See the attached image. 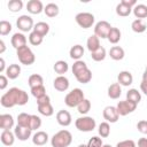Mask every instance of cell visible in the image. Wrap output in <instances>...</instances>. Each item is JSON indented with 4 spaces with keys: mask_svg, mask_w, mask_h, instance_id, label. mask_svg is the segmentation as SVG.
<instances>
[{
    "mask_svg": "<svg viewBox=\"0 0 147 147\" xmlns=\"http://www.w3.org/2000/svg\"><path fill=\"white\" fill-rule=\"evenodd\" d=\"M69 87V80L67 77L64 76H59L54 79V88L60 91V92H64L67 91Z\"/></svg>",
    "mask_w": 147,
    "mask_h": 147,
    "instance_id": "cell-13",
    "label": "cell"
},
{
    "mask_svg": "<svg viewBox=\"0 0 147 147\" xmlns=\"http://www.w3.org/2000/svg\"><path fill=\"white\" fill-rule=\"evenodd\" d=\"M122 94V90L118 83H114L108 87V96L110 99H118Z\"/></svg>",
    "mask_w": 147,
    "mask_h": 147,
    "instance_id": "cell-20",
    "label": "cell"
},
{
    "mask_svg": "<svg viewBox=\"0 0 147 147\" xmlns=\"http://www.w3.org/2000/svg\"><path fill=\"white\" fill-rule=\"evenodd\" d=\"M33 31L44 38V37L48 33V31H49V25H48L47 23H45V22H39V23H37V24L34 25Z\"/></svg>",
    "mask_w": 147,
    "mask_h": 147,
    "instance_id": "cell-25",
    "label": "cell"
},
{
    "mask_svg": "<svg viewBox=\"0 0 147 147\" xmlns=\"http://www.w3.org/2000/svg\"><path fill=\"white\" fill-rule=\"evenodd\" d=\"M44 11H45L46 16H48V17H55L59 14V7L55 3H48V5H46Z\"/></svg>",
    "mask_w": 147,
    "mask_h": 147,
    "instance_id": "cell-33",
    "label": "cell"
},
{
    "mask_svg": "<svg viewBox=\"0 0 147 147\" xmlns=\"http://www.w3.org/2000/svg\"><path fill=\"white\" fill-rule=\"evenodd\" d=\"M16 52H17V57H18L20 62L22 64H24V65H30L36 60V56H34L33 52L28 46L21 47L18 49H16Z\"/></svg>",
    "mask_w": 147,
    "mask_h": 147,
    "instance_id": "cell-4",
    "label": "cell"
},
{
    "mask_svg": "<svg viewBox=\"0 0 147 147\" xmlns=\"http://www.w3.org/2000/svg\"><path fill=\"white\" fill-rule=\"evenodd\" d=\"M138 147H147V139L146 138H140L138 140Z\"/></svg>",
    "mask_w": 147,
    "mask_h": 147,
    "instance_id": "cell-52",
    "label": "cell"
},
{
    "mask_svg": "<svg viewBox=\"0 0 147 147\" xmlns=\"http://www.w3.org/2000/svg\"><path fill=\"white\" fill-rule=\"evenodd\" d=\"M68 69H69V67H68V63L65 61L60 60V61H56L55 64H54V71L56 74H59L60 76H62L63 74H65L68 71Z\"/></svg>",
    "mask_w": 147,
    "mask_h": 147,
    "instance_id": "cell-30",
    "label": "cell"
},
{
    "mask_svg": "<svg viewBox=\"0 0 147 147\" xmlns=\"http://www.w3.org/2000/svg\"><path fill=\"white\" fill-rule=\"evenodd\" d=\"M11 45L16 49L26 46V38H25V36L22 34V33H15L11 37Z\"/></svg>",
    "mask_w": 147,
    "mask_h": 147,
    "instance_id": "cell-16",
    "label": "cell"
},
{
    "mask_svg": "<svg viewBox=\"0 0 147 147\" xmlns=\"http://www.w3.org/2000/svg\"><path fill=\"white\" fill-rule=\"evenodd\" d=\"M126 100H129V101H131V102L138 105V103L140 102V100H141V94L138 92V90L131 88V90H129L127 93H126Z\"/></svg>",
    "mask_w": 147,
    "mask_h": 147,
    "instance_id": "cell-26",
    "label": "cell"
},
{
    "mask_svg": "<svg viewBox=\"0 0 147 147\" xmlns=\"http://www.w3.org/2000/svg\"><path fill=\"white\" fill-rule=\"evenodd\" d=\"M72 141V136L68 130H61L55 133L51 140L52 147H68Z\"/></svg>",
    "mask_w": 147,
    "mask_h": 147,
    "instance_id": "cell-2",
    "label": "cell"
},
{
    "mask_svg": "<svg viewBox=\"0 0 147 147\" xmlns=\"http://www.w3.org/2000/svg\"><path fill=\"white\" fill-rule=\"evenodd\" d=\"M32 141H33V144L37 145V146H42V145H45V144L48 141V134H47L46 132H44V131H38V132L33 136Z\"/></svg>",
    "mask_w": 147,
    "mask_h": 147,
    "instance_id": "cell-19",
    "label": "cell"
},
{
    "mask_svg": "<svg viewBox=\"0 0 147 147\" xmlns=\"http://www.w3.org/2000/svg\"><path fill=\"white\" fill-rule=\"evenodd\" d=\"M121 3H123L124 6H126L129 8H132L133 6H136V0H122Z\"/></svg>",
    "mask_w": 147,
    "mask_h": 147,
    "instance_id": "cell-51",
    "label": "cell"
},
{
    "mask_svg": "<svg viewBox=\"0 0 147 147\" xmlns=\"http://www.w3.org/2000/svg\"><path fill=\"white\" fill-rule=\"evenodd\" d=\"M10 31H11V24L7 21H1L0 22V34L7 36Z\"/></svg>",
    "mask_w": 147,
    "mask_h": 147,
    "instance_id": "cell-44",
    "label": "cell"
},
{
    "mask_svg": "<svg viewBox=\"0 0 147 147\" xmlns=\"http://www.w3.org/2000/svg\"><path fill=\"white\" fill-rule=\"evenodd\" d=\"M133 14L138 20L147 17V6L145 5H137L133 8Z\"/></svg>",
    "mask_w": 147,
    "mask_h": 147,
    "instance_id": "cell-29",
    "label": "cell"
},
{
    "mask_svg": "<svg viewBox=\"0 0 147 147\" xmlns=\"http://www.w3.org/2000/svg\"><path fill=\"white\" fill-rule=\"evenodd\" d=\"M107 39L111 44H117L121 40V31L117 28H111V30L109 31V34H108Z\"/></svg>",
    "mask_w": 147,
    "mask_h": 147,
    "instance_id": "cell-31",
    "label": "cell"
},
{
    "mask_svg": "<svg viewBox=\"0 0 147 147\" xmlns=\"http://www.w3.org/2000/svg\"><path fill=\"white\" fill-rule=\"evenodd\" d=\"M137 108V105L129 101V100H125V101H119L116 109H117V113L119 116H125L132 111H134Z\"/></svg>",
    "mask_w": 147,
    "mask_h": 147,
    "instance_id": "cell-8",
    "label": "cell"
},
{
    "mask_svg": "<svg viewBox=\"0 0 147 147\" xmlns=\"http://www.w3.org/2000/svg\"><path fill=\"white\" fill-rule=\"evenodd\" d=\"M85 69H87V65H86V63L84 62V61H76L74 64H72V74L76 76L77 74H79V72H82L83 70H85Z\"/></svg>",
    "mask_w": 147,
    "mask_h": 147,
    "instance_id": "cell-40",
    "label": "cell"
},
{
    "mask_svg": "<svg viewBox=\"0 0 147 147\" xmlns=\"http://www.w3.org/2000/svg\"><path fill=\"white\" fill-rule=\"evenodd\" d=\"M23 7V2L21 0H10L8 2V9L13 13H16V11H20Z\"/></svg>",
    "mask_w": 147,
    "mask_h": 147,
    "instance_id": "cell-37",
    "label": "cell"
},
{
    "mask_svg": "<svg viewBox=\"0 0 147 147\" xmlns=\"http://www.w3.org/2000/svg\"><path fill=\"white\" fill-rule=\"evenodd\" d=\"M38 110H39V113H40L41 115L47 116V117H48V116H52L53 113H54V109H53V107H52L51 103L44 105V106H38Z\"/></svg>",
    "mask_w": 147,
    "mask_h": 147,
    "instance_id": "cell-41",
    "label": "cell"
},
{
    "mask_svg": "<svg viewBox=\"0 0 147 147\" xmlns=\"http://www.w3.org/2000/svg\"><path fill=\"white\" fill-rule=\"evenodd\" d=\"M137 129L139 132L147 134V121H139L137 124Z\"/></svg>",
    "mask_w": 147,
    "mask_h": 147,
    "instance_id": "cell-47",
    "label": "cell"
},
{
    "mask_svg": "<svg viewBox=\"0 0 147 147\" xmlns=\"http://www.w3.org/2000/svg\"><path fill=\"white\" fill-rule=\"evenodd\" d=\"M6 49V46H5V42L2 40H0V54H2Z\"/></svg>",
    "mask_w": 147,
    "mask_h": 147,
    "instance_id": "cell-55",
    "label": "cell"
},
{
    "mask_svg": "<svg viewBox=\"0 0 147 147\" xmlns=\"http://www.w3.org/2000/svg\"><path fill=\"white\" fill-rule=\"evenodd\" d=\"M131 28H132V30L134 31V32H137V33H142L145 30H146V24L142 22V20H134L133 22H132V24H131Z\"/></svg>",
    "mask_w": 147,
    "mask_h": 147,
    "instance_id": "cell-34",
    "label": "cell"
},
{
    "mask_svg": "<svg viewBox=\"0 0 147 147\" xmlns=\"http://www.w3.org/2000/svg\"><path fill=\"white\" fill-rule=\"evenodd\" d=\"M21 74V67L18 64H10L7 69H6V75H7V78L9 79H16Z\"/></svg>",
    "mask_w": 147,
    "mask_h": 147,
    "instance_id": "cell-18",
    "label": "cell"
},
{
    "mask_svg": "<svg viewBox=\"0 0 147 147\" xmlns=\"http://www.w3.org/2000/svg\"><path fill=\"white\" fill-rule=\"evenodd\" d=\"M26 9L31 14H39V13H41V10H44L42 2L39 0H30L26 3Z\"/></svg>",
    "mask_w": 147,
    "mask_h": 147,
    "instance_id": "cell-15",
    "label": "cell"
},
{
    "mask_svg": "<svg viewBox=\"0 0 147 147\" xmlns=\"http://www.w3.org/2000/svg\"><path fill=\"white\" fill-rule=\"evenodd\" d=\"M29 41H30L31 45L38 46V45H40V44L42 42V37L39 36L38 33H36V32L33 31V32H31L30 36H29Z\"/></svg>",
    "mask_w": 147,
    "mask_h": 147,
    "instance_id": "cell-43",
    "label": "cell"
},
{
    "mask_svg": "<svg viewBox=\"0 0 147 147\" xmlns=\"http://www.w3.org/2000/svg\"><path fill=\"white\" fill-rule=\"evenodd\" d=\"M110 30H111V26L107 21H100L96 23L94 28V34L98 38H107Z\"/></svg>",
    "mask_w": 147,
    "mask_h": 147,
    "instance_id": "cell-7",
    "label": "cell"
},
{
    "mask_svg": "<svg viewBox=\"0 0 147 147\" xmlns=\"http://www.w3.org/2000/svg\"><path fill=\"white\" fill-rule=\"evenodd\" d=\"M146 70H147V67H146Z\"/></svg>",
    "mask_w": 147,
    "mask_h": 147,
    "instance_id": "cell-59",
    "label": "cell"
},
{
    "mask_svg": "<svg viewBox=\"0 0 147 147\" xmlns=\"http://www.w3.org/2000/svg\"><path fill=\"white\" fill-rule=\"evenodd\" d=\"M48 103H51V99H49L48 95H44V96L37 99V105L38 106H44V105H48Z\"/></svg>",
    "mask_w": 147,
    "mask_h": 147,
    "instance_id": "cell-49",
    "label": "cell"
},
{
    "mask_svg": "<svg viewBox=\"0 0 147 147\" xmlns=\"http://www.w3.org/2000/svg\"><path fill=\"white\" fill-rule=\"evenodd\" d=\"M84 93L80 88H74L71 92H69L65 98H64V102L68 107H77L83 100H84Z\"/></svg>",
    "mask_w": 147,
    "mask_h": 147,
    "instance_id": "cell-3",
    "label": "cell"
},
{
    "mask_svg": "<svg viewBox=\"0 0 147 147\" xmlns=\"http://www.w3.org/2000/svg\"><path fill=\"white\" fill-rule=\"evenodd\" d=\"M3 71H5V60L0 59V72H3Z\"/></svg>",
    "mask_w": 147,
    "mask_h": 147,
    "instance_id": "cell-54",
    "label": "cell"
},
{
    "mask_svg": "<svg viewBox=\"0 0 147 147\" xmlns=\"http://www.w3.org/2000/svg\"><path fill=\"white\" fill-rule=\"evenodd\" d=\"M31 131H32V130L29 129V127H23V126L17 125V126L15 127V130H14V133H15V136H16V138H17L18 140L25 141V140H28V139L30 138Z\"/></svg>",
    "mask_w": 147,
    "mask_h": 147,
    "instance_id": "cell-11",
    "label": "cell"
},
{
    "mask_svg": "<svg viewBox=\"0 0 147 147\" xmlns=\"http://www.w3.org/2000/svg\"><path fill=\"white\" fill-rule=\"evenodd\" d=\"M116 147H136V142L133 140H123L118 142Z\"/></svg>",
    "mask_w": 147,
    "mask_h": 147,
    "instance_id": "cell-48",
    "label": "cell"
},
{
    "mask_svg": "<svg viewBox=\"0 0 147 147\" xmlns=\"http://www.w3.org/2000/svg\"><path fill=\"white\" fill-rule=\"evenodd\" d=\"M117 79H118V84L123 85V86H129L133 82V77L130 71H121L118 74Z\"/></svg>",
    "mask_w": 147,
    "mask_h": 147,
    "instance_id": "cell-14",
    "label": "cell"
},
{
    "mask_svg": "<svg viewBox=\"0 0 147 147\" xmlns=\"http://www.w3.org/2000/svg\"><path fill=\"white\" fill-rule=\"evenodd\" d=\"M91 56H92V59H93L94 61L100 62V61L105 60V57H106V49H105L103 47H100V48L96 49L95 52L91 53Z\"/></svg>",
    "mask_w": 147,
    "mask_h": 147,
    "instance_id": "cell-35",
    "label": "cell"
},
{
    "mask_svg": "<svg viewBox=\"0 0 147 147\" xmlns=\"http://www.w3.org/2000/svg\"><path fill=\"white\" fill-rule=\"evenodd\" d=\"M28 83H29L30 87L32 88V87H36V86H40V85H42L44 79H42V77H41L40 75H38V74H33V75H31V76L29 77Z\"/></svg>",
    "mask_w": 147,
    "mask_h": 147,
    "instance_id": "cell-32",
    "label": "cell"
},
{
    "mask_svg": "<svg viewBox=\"0 0 147 147\" xmlns=\"http://www.w3.org/2000/svg\"><path fill=\"white\" fill-rule=\"evenodd\" d=\"M56 121L62 126H68L71 123V115L67 110H60L56 114Z\"/></svg>",
    "mask_w": 147,
    "mask_h": 147,
    "instance_id": "cell-12",
    "label": "cell"
},
{
    "mask_svg": "<svg viewBox=\"0 0 147 147\" xmlns=\"http://www.w3.org/2000/svg\"><path fill=\"white\" fill-rule=\"evenodd\" d=\"M14 134L15 133L10 132L9 130H3V132L1 133V142L5 146H11L14 144V140H15Z\"/></svg>",
    "mask_w": 147,
    "mask_h": 147,
    "instance_id": "cell-23",
    "label": "cell"
},
{
    "mask_svg": "<svg viewBox=\"0 0 147 147\" xmlns=\"http://www.w3.org/2000/svg\"><path fill=\"white\" fill-rule=\"evenodd\" d=\"M78 147H88V146H87V145H79Z\"/></svg>",
    "mask_w": 147,
    "mask_h": 147,
    "instance_id": "cell-57",
    "label": "cell"
},
{
    "mask_svg": "<svg viewBox=\"0 0 147 147\" xmlns=\"http://www.w3.org/2000/svg\"><path fill=\"white\" fill-rule=\"evenodd\" d=\"M109 55H110V57L113 60L119 61V60H122L124 57V49L122 47H119V46H114V47L110 48Z\"/></svg>",
    "mask_w": 147,
    "mask_h": 147,
    "instance_id": "cell-24",
    "label": "cell"
},
{
    "mask_svg": "<svg viewBox=\"0 0 147 147\" xmlns=\"http://www.w3.org/2000/svg\"><path fill=\"white\" fill-rule=\"evenodd\" d=\"M86 45H87V48H88V51H90L91 53L95 52L96 49H99V48L101 47V46H100V40H99V38H98L95 34L91 36V37L87 39Z\"/></svg>",
    "mask_w": 147,
    "mask_h": 147,
    "instance_id": "cell-21",
    "label": "cell"
},
{
    "mask_svg": "<svg viewBox=\"0 0 147 147\" xmlns=\"http://www.w3.org/2000/svg\"><path fill=\"white\" fill-rule=\"evenodd\" d=\"M99 134L102 138H107L110 134V125L108 124V122H102L99 125Z\"/></svg>",
    "mask_w": 147,
    "mask_h": 147,
    "instance_id": "cell-38",
    "label": "cell"
},
{
    "mask_svg": "<svg viewBox=\"0 0 147 147\" xmlns=\"http://www.w3.org/2000/svg\"><path fill=\"white\" fill-rule=\"evenodd\" d=\"M131 10H132V8H129V7L124 6L123 3H118L117 7H116V13H117V15L123 16V17L129 16V15L131 14Z\"/></svg>",
    "mask_w": 147,
    "mask_h": 147,
    "instance_id": "cell-39",
    "label": "cell"
},
{
    "mask_svg": "<svg viewBox=\"0 0 147 147\" xmlns=\"http://www.w3.org/2000/svg\"><path fill=\"white\" fill-rule=\"evenodd\" d=\"M14 125V119L13 116L9 114H3L0 115V127L3 130H9Z\"/></svg>",
    "mask_w": 147,
    "mask_h": 147,
    "instance_id": "cell-17",
    "label": "cell"
},
{
    "mask_svg": "<svg viewBox=\"0 0 147 147\" xmlns=\"http://www.w3.org/2000/svg\"><path fill=\"white\" fill-rule=\"evenodd\" d=\"M140 88H141V91L147 95V82L142 80V82H141V84H140Z\"/></svg>",
    "mask_w": 147,
    "mask_h": 147,
    "instance_id": "cell-53",
    "label": "cell"
},
{
    "mask_svg": "<svg viewBox=\"0 0 147 147\" xmlns=\"http://www.w3.org/2000/svg\"><path fill=\"white\" fill-rule=\"evenodd\" d=\"M88 147H102V140L101 138L99 137H92L90 140H88V144H87Z\"/></svg>",
    "mask_w": 147,
    "mask_h": 147,
    "instance_id": "cell-46",
    "label": "cell"
},
{
    "mask_svg": "<svg viewBox=\"0 0 147 147\" xmlns=\"http://www.w3.org/2000/svg\"><path fill=\"white\" fill-rule=\"evenodd\" d=\"M75 77H76V79H77L79 83H82V84H87V83L92 79V72H91V70L87 68V69L83 70L82 72L77 74Z\"/></svg>",
    "mask_w": 147,
    "mask_h": 147,
    "instance_id": "cell-22",
    "label": "cell"
},
{
    "mask_svg": "<svg viewBox=\"0 0 147 147\" xmlns=\"http://www.w3.org/2000/svg\"><path fill=\"white\" fill-rule=\"evenodd\" d=\"M30 121H31V115L26 113H21L17 117V125L30 129Z\"/></svg>",
    "mask_w": 147,
    "mask_h": 147,
    "instance_id": "cell-28",
    "label": "cell"
},
{
    "mask_svg": "<svg viewBox=\"0 0 147 147\" xmlns=\"http://www.w3.org/2000/svg\"><path fill=\"white\" fill-rule=\"evenodd\" d=\"M31 93H32V95H33L36 99H39V98L46 95V90H45L44 85H40V86L32 87V88H31Z\"/></svg>",
    "mask_w": 147,
    "mask_h": 147,
    "instance_id": "cell-42",
    "label": "cell"
},
{
    "mask_svg": "<svg viewBox=\"0 0 147 147\" xmlns=\"http://www.w3.org/2000/svg\"><path fill=\"white\" fill-rule=\"evenodd\" d=\"M77 109H78V113L79 114H86V113H88L90 109H91V101L87 100V99H84L77 106Z\"/></svg>",
    "mask_w": 147,
    "mask_h": 147,
    "instance_id": "cell-36",
    "label": "cell"
},
{
    "mask_svg": "<svg viewBox=\"0 0 147 147\" xmlns=\"http://www.w3.org/2000/svg\"><path fill=\"white\" fill-rule=\"evenodd\" d=\"M41 125V119L37 115H31V121H30V129L31 130H37Z\"/></svg>",
    "mask_w": 147,
    "mask_h": 147,
    "instance_id": "cell-45",
    "label": "cell"
},
{
    "mask_svg": "<svg viewBox=\"0 0 147 147\" xmlns=\"http://www.w3.org/2000/svg\"><path fill=\"white\" fill-rule=\"evenodd\" d=\"M75 18L77 24L83 29H88L94 23V16L91 13H79L76 15Z\"/></svg>",
    "mask_w": 147,
    "mask_h": 147,
    "instance_id": "cell-6",
    "label": "cell"
},
{
    "mask_svg": "<svg viewBox=\"0 0 147 147\" xmlns=\"http://www.w3.org/2000/svg\"><path fill=\"white\" fill-rule=\"evenodd\" d=\"M76 127L82 131V132H91L95 129V119L92 118V117H80V118H77L76 119V123H75Z\"/></svg>",
    "mask_w": 147,
    "mask_h": 147,
    "instance_id": "cell-5",
    "label": "cell"
},
{
    "mask_svg": "<svg viewBox=\"0 0 147 147\" xmlns=\"http://www.w3.org/2000/svg\"><path fill=\"white\" fill-rule=\"evenodd\" d=\"M142 80H145V82H147V70H145V72H144V75H142Z\"/></svg>",
    "mask_w": 147,
    "mask_h": 147,
    "instance_id": "cell-56",
    "label": "cell"
},
{
    "mask_svg": "<svg viewBox=\"0 0 147 147\" xmlns=\"http://www.w3.org/2000/svg\"><path fill=\"white\" fill-rule=\"evenodd\" d=\"M118 113H117V109L116 107H113V106H108L103 109V118L107 121V122H110V123H116L118 121Z\"/></svg>",
    "mask_w": 147,
    "mask_h": 147,
    "instance_id": "cell-10",
    "label": "cell"
},
{
    "mask_svg": "<svg viewBox=\"0 0 147 147\" xmlns=\"http://www.w3.org/2000/svg\"><path fill=\"white\" fill-rule=\"evenodd\" d=\"M28 101H29V96H28L26 92L17 88V87H11L0 99L1 106L5 108H11L16 105L24 106L28 103Z\"/></svg>",
    "mask_w": 147,
    "mask_h": 147,
    "instance_id": "cell-1",
    "label": "cell"
},
{
    "mask_svg": "<svg viewBox=\"0 0 147 147\" xmlns=\"http://www.w3.org/2000/svg\"><path fill=\"white\" fill-rule=\"evenodd\" d=\"M102 147H111V146H110V145H103Z\"/></svg>",
    "mask_w": 147,
    "mask_h": 147,
    "instance_id": "cell-58",
    "label": "cell"
},
{
    "mask_svg": "<svg viewBox=\"0 0 147 147\" xmlns=\"http://www.w3.org/2000/svg\"><path fill=\"white\" fill-rule=\"evenodd\" d=\"M84 55V48L80 45H75L70 48V57L79 61V59Z\"/></svg>",
    "mask_w": 147,
    "mask_h": 147,
    "instance_id": "cell-27",
    "label": "cell"
},
{
    "mask_svg": "<svg viewBox=\"0 0 147 147\" xmlns=\"http://www.w3.org/2000/svg\"><path fill=\"white\" fill-rule=\"evenodd\" d=\"M7 85H8V79H7V77L3 76V75H1V76H0V90L6 88Z\"/></svg>",
    "mask_w": 147,
    "mask_h": 147,
    "instance_id": "cell-50",
    "label": "cell"
},
{
    "mask_svg": "<svg viewBox=\"0 0 147 147\" xmlns=\"http://www.w3.org/2000/svg\"><path fill=\"white\" fill-rule=\"evenodd\" d=\"M16 25H17V28H18L20 30H22V31H24V32H28V31H30V30L32 29V26H33V21H32V18H31L30 16H28V15H22V16H20V17L17 18Z\"/></svg>",
    "mask_w": 147,
    "mask_h": 147,
    "instance_id": "cell-9",
    "label": "cell"
}]
</instances>
